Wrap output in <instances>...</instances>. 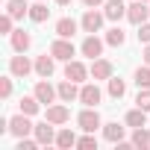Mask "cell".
Here are the masks:
<instances>
[{
	"instance_id": "obj_1",
	"label": "cell",
	"mask_w": 150,
	"mask_h": 150,
	"mask_svg": "<svg viewBox=\"0 0 150 150\" xmlns=\"http://www.w3.org/2000/svg\"><path fill=\"white\" fill-rule=\"evenodd\" d=\"M9 132L15 135V138H27L30 132H35V127L30 124V115H15V118H9Z\"/></svg>"
},
{
	"instance_id": "obj_2",
	"label": "cell",
	"mask_w": 150,
	"mask_h": 150,
	"mask_svg": "<svg viewBox=\"0 0 150 150\" xmlns=\"http://www.w3.org/2000/svg\"><path fill=\"white\" fill-rule=\"evenodd\" d=\"M147 18H150V9H147L144 0H135L132 6H127V21H129V24L141 27V24H147Z\"/></svg>"
},
{
	"instance_id": "obj_3",
	"label": "cell",
	"mask_w": 150,
	"mask_h": 150,
	"mask_svg": "<svg viewBox=\"0 0 150 150\" xmlns=\"http://www.w3.org/2000/svg\"><path fill=\"white\" fill-rule=\"evenodd\" d=\"M77 124H80V129H86V132H94V129L100 127V115H97V109H94V106L83 109V112L77 115Z\"/></svg>"
},
{
	"instance_id": "obj_4",
	"label": "cell",
	"mask_w": 150,
	"mask_h": 150,
	"mask_svg": "<svg viewBox=\"0 0 150 150\" xmlns=\"http://www.w3.org/2000/svg\"><path fill=\"white\" fill-rule=\"evenodd\" d=\"M80 50H83V56H88V59H100V53H103V41H100L94 33H88Z\"/></svg>"
},
{
	"instance_id": "obj_5",
	"label": "cell",
	"mask_w": 150,
	"mask_h": 150,
	"mask_svg": "<svg viewBox=\"0 0 150 150\" xmlns=\"http://www.w3.org/2000/svg\"><path fill=\"white\" fill-rule=\"evenodd\" d=\"M50 53H53L56 59H62V62H71V59H74V44H71L68 38H56V41L50 44Z\"/></svg>"
},
{
	"instance_id": "obj_6",
	"label": "cell",
	"mask_w": 150,
	"mask_h": 150,
	"mask_svg": "<svg viewBox=\"0 0 150 150\" xmlns=\"http://www.w3.org/2000/svg\"><path fill=\"white\" fill-rule=\"evenodd\" d=\"M88 74H91V71H88L83 62H74V59H71V62L65 65V77H68V80H74V83H83Z\"/></svg>"
},
{
	"instance_id": "obj_7",
	"label": "cell",
	"mask_w": 150,
	"mask_h": 150,
	"mask_svg": "<svg viewBox=\"0 0 150 150\" xmlns=\"http://www.w3.org/2000/svg\"><path fill=\"white\" fill-rule=\"evenodd\" d=\"M100 97H103V94H100V88H97L94 83H88V86L80 88V103H86V106H97Z\"/></svg>"
},
{
	"instance_id": "obj_8",
	"label": "cell",
	"mask_w": 150,
	"mask_h": 150,
	"mask_svg": "<svg viewBox=\"0 0 150 150\" xmlns=\"http://www.w3.org/2000/svg\"><path fill=\"white\" fill-rule=\"evenodd\" d=\"M9 71H12V77H27V74L33 71V62H30L27 56H12Z\"/></svg>"
},
{
	"instance_id": "obj_9",
	"label": "cell",
	"mask_w": 150,
	"mask_h": 150,
	"mask_svg": "<svg viewBox=\"0 0 150 150\" xmlns=\"http://www.w3.org/2000/svg\"><path fill=\"white\" fill-rule=\"evenodd\" d=\"M103 18H106V15H100V12L88 9V12L83 15V30H86V33H97V30L103 27Z\"/></svg>"
},
{
	"instance_id": "obj_10",
	"label": "cell",
	"mask_w": 150,
	"mask_h": 150,
	"mask_svg": "<svg viewBox=\"0 0 150 150\" xmlns=\"http://www.w3.org/2000/svg\"><path fill=\"white\" fill-rule=\"evenodd\" d=\"M53 127H56V124H50V121H44V124H35V138H38V144H53V141H56V132H53Z\"/></svg>"
},
{
	"instance_id": "obj_11",
	"label": "cell",
	"mask_w": 150,
	"mask_h": 150,
	"mask_svg": "<svg viewBox=\"0 0 150 150\" xmlns=\"http://www.w3.org/2000/svg\"><path fill=\"white\" fill-rule=\"evenodd\" d=\"M56 94H59V88H53L50 83H44V80H41V83H35V97H38L41 103H53V100H56Z\"/></svg>"
},
{
	"instance_id": "obj_12",
	"label": "cell",
	"mask_w": 150,
	"mask_h": 150,
	"mask_svg": "<svg viewBox=\"0 0 150 150\" xmlns=\"http://www.w3.org/2000/svg\"><path fill=\"white\" fill-rule=\"evenodd\" d=\"M91 77H94V80H109V77H112V62L94 59V62H91Z\"/></svg>"
},
{
	"instance_id": "obj_13",
	"label": "cell",
	"mask_w": 150,
	"mask_h": 150,
	"mask_svg": "<svg viewBox=\"0 0 150 150\" xmlns=\"http://www.w3.org/2000/svg\"><path fill=\"white\" fill-rule=\"evenodd\" d=\"M59 97H62L65 103H71V100H77V97H80V88H77V83L65 77V83H59Z\"/></svg>"
},
{
	"instance_id": "obj_14",
	"label": "cell",
	"mask_w": 150,
	"mask_h": 150,
	"mask_svg": "<svg viewBox=\"0 0 150 150\" xmlns=\"http://www.w3.org/2000/svg\"><path fill=\"white\" fill-rule=\"evenodd\" d=\"M109 21H121V18H127V6L121 3V0H106V12H103Z\"/></svg>"
},
{
	"instance_id": "obj_15",
	"label": "cell",
	"mask_w": 150,
	"mask_h": 150,
	"mask_svg": "<svg viewBox=\"0 0 150 150\" xmlns=\"http://www.w3.org/2000/svg\"><path fill=\"white\" fill-rule=\"evenodd\" d=\"M53 59H56L53 53H50V56L44 53V56H38V59H35V74H38V77H44V80H47L50 74H53V68H56V65H53Z\"/></svg>"
},
{
	"instance_id": "obj_16",
	"label": "cell",
	"mask_w": 150,
	"mask_h": 150,
	"mask_svg": "<svg viewBox=\"0 0 150 150\" xmlns=\"http://www.w3.org/2000/svg\"><path fill=\"white\" fill-rule=\"evenodd\" d=\"M124 135H127V127H121V124H106V127H103V138L112 141V144L124 141Z\"/></svg>"
},
{
	"instance_id": "obj_17",
	"label": "cell",
	"mask_w": 150,
	"mask_h": 150,
	"mask_svg": "<svg viewBox=\"0 0 150 150\" xmlns=\"http://www.w3.org/2000/svg\"><path fill=\"white\" fill-rule=\"evenodd\" d=\"M30 44H33L30 33H24V30H15V33H12V50H15V53H24Z\"/></svg>"
},
{
	"instance_id": "obj_18",
	"label": "cell",
	"mask_w": 150,
	"mask_h": 150,
	"mask_svg": "<svg viewBox=\"0 0 150 150\" xmlns=\"http://www.w3.org/2000/svg\"><path fill=\"white\" fill-rule=\"evenodd\" d=\"M71 118V109L68 106H47V121L50 124H65Z\"/></svg>"
},
{
	"instance_id": "obj_19",
	"label": "cell",
	"mask_w": 150,
	"mask_h": 150,
	"mask_svg": "<svg viewBox=\"0 0 150 150\" xmlns=\"http://www.w3.org/2000/svg\"><path fill=\"white\" fill-rule=\"evenodd\" d=\"M74 33H77V21H74V18H62V21H56V35H59V38H71Z\"/></svg>"
},
{
	"instance_id": "obj_20",
	"label": "cell",
	"mask_w": 150,
	"mask_h": 150,
	"mask_svg": "<svg viewBox=\"0 0 150 150\" xmlns=\"http://www.w3.org/2000/svg\"><path fill=\"white\" fill-rule=\"evenodd\" d=\"M6 12L18 21V18H24V15H30V6H27V0H9L6 3Z\"/></svg>"
},
{
	"instance_id": "obj_21",
	"label": "cell",
	"mask_w": 150,
	"mask_h": 150,
	"mask_svg": "<svg viewBox=\"0 0 150 150\" xmlns=\"http://www.w3.org/2000/svg\"><path fill=\"white\" fill-rule=\"evenodd\" d=\"M127 127H147V115H144V109L141 106H135L132 112H127Z\"/></svg>"
},
{
	"instance_id": "obj_22",
	"label": "cell",
	"mask_w": 150,
	"mask_h": 150,
	"mask_svg": "<svg viewBox=\"0 0 150 150\" xmlns=\"http://www.w3.org/2000/svg\"><path fill=\"white\" fill-rule=\"evenodd\" d=\"M132 147H141V150L150 147V132H147V127H135V129H132Z\"/></svg>"
},
{
	"instance_id": "obj_23",
	"label": "cell",
	"mask_w": 150,
	"mask_h": 150,
	"mask_svg": "<svg viewBox=\"0 0 150 150\" xmlns=\"http://www.w3.org/2000/svg\"><path fill=\"white\" fill-rule=\"evenodd\" d=\"M56 147H62V150L77 147V135H74V129H62V132H56Z\"/></svg>"
},
{
	"instance_id": "obj_24",
	"label": "cell",
	"mask_w": 150,
	"mask_h": 150,
	"mask_svg": "<svg viewBox=\"0 0 150 150\" xmlns=\"http://www.w3.org/2000/svg\"><path fill=\"white\" fill-rule=\"evenodd\" d=\"M47 15H50V9H47L44 3H35V6H30V21H35V24H44V21H47Z\"/></svg>"
},
{
	"instance_id": "obj_25",
	"label": "cell",
	"mask_w": 150,
	"mask_h": 150,
	"mask_svg": "<svg viewBox=\"0 0 150 150\" xmlns=\"http://www.w3.org/2000/svg\"><path fill=\"white\" fill-rule=\"evenodd\" d=\"M109 94H112L115 100H121V97L127 94V83L118 80V77H109Z\"/></svg>"
},
{
	"instance_id": "obj_26",
	"label": "cell",
	"mask_w": 150,
	"mask_h": 150,
	"mask_svg": "<svg viewBox=\"0 0 150 150\" xmlns=\"http://www.w3.org/2000/svg\"><path fill=\"white\" fill-rule=\"evenodd\" d=\"M38 109H41V100H38L35 94H33V97H21V112H24V115H35Z\"/></svg>"
},
{
	"instance_id": "obj_27",
	"label": "cell",
	"mask_w": 150,
	"mask_h": 150,
	"mask_svg": "<svg viewBox=\"0 0 150 150\" xmlns=\"http://www.w3.org/2000/svg\"><path fill=\"white\" fill-rule=\"evenodd\" d=\"M124 41H127V35H124V30H121V27H115V30H109V33H106V44L121 47Z\"/></svg>"
},
{
	"instance_id": "obj_28",
	"label": "cell",
	"mask_w": 150,
	"mask_h": 150,
	"mask_svg": "<svg viewBox=\"0 0 150 150\" xmlns=\"http://www.w3.org/2000/svg\"><path fill=\"white\" fill-rule=\"evenodd\" d=\"M135 86L138 88H150V65H144V68L135 71Z\"/></svg>"
},
{
	"instance_id": "obj_29",
	"label": "cell",
	"mask_w": 150,
	"mask_h": 150,
	"mask_svg": "<svg viewBox=\"0 0 150 150\" xmlns=\"http://www.w3.org/2000/svg\"><path fill=\"white\" fill-rule=\"evenodd\" d=\"M135 106H141L144 112H150V88H138V97H135Z\"/></svg>"
},
{
	"instance_id": "obj_30",
	"label": "cell",
	"mask_w": 150,
	"mask_h": 150,
	"mask_svg": "<svg viewBox=\"0 0 150 150\" xmlns=\"http://www.w3.org/2000/svg\"><path fill=\"white\" fill-rule=\"evenodd\" d=\"M77 147H83V150H94L97 147V138L88 132V135H83V138H77Z\"/></svg>"
},
{
	"instance_id": "obj_31",
	"label": "cell",
	"mask_w": 150,
	"mask_h": 150,
	"mask_svg": "<svg viewBox=\"0 0 150 150\" xmlns=\"http://www.w3.org/2000/svg\"><path fill=\"white\" fill-rule=\"evenodd\" d=\"M12 21H15V18H12L9 12L0 18V33H3V35H12V33H15V30H12Z\"/></svg>"
},
{
	"instance_id": "obj_32",
	"label": "cell",
	"mask_w": 150,
	"mask_h": 150,
	"mask_svg": "<svg viewBox=\"0 0 150 150\" xmlns=\"http://www.w3.org/2000/svg\"><path fill=\"white\" fill-rule=\"evenodd\" d=\"M9 94H12V80H9V77H3V80H0V97L6 100Z\"/></svg>"
},
{
	"instance_id": "obj_33",
	"label": "cell",
	"mask_w": 150,
	"mask_h": 150,
	"mask_svg": "<svg viewBox=\"0 0 150 150\" xmlns=\"http://www.w3.org/2000/svg\"><path fill=\"white\" fill-rule=\"evenodd\" d=\"M138 41L141 44H150V24H141L138 27Z\"/></svg>"
},
{
	"instance_id": "obj_34",
	"label": "cell",
	"mask_w": 150,
	"mask_h": 150,
	"mask_svg": "<svg viewBox=\"0 0 150 150\" xmlns=\"http://www.w3.org/2000/svg\"><path fill=\"white\" fill-rule=\"evenodd\" d=\"M35 144H38V138H35V141H30V138H18V147H15V150H35Z\"/></svg>"
},
{
	"instance_id": "obj_35",
	"label": "cell",
	"mask_w": 150,
	"mask_h": 150,
	"mask_svg": "<svg viewBox=\"0 0 150 150\" xmlns=\"http://www.w3.org/2000/svg\"><path fill=\"white\" fill-rule=\"evenodd\" d=\"M83 3H86V6L91 9V6H100V3H103V0H83Z\"/></svg>"
},
{
	"instance_id": "obj_36",
	"label": "cell",
	"mask_w": 150,
	"mask_h": 150,
	"mask_svg": "<svg viewBox=\"0 0 150 150\" xmlns=\"http://www.w3.org/2000/svg\"><path fill=\"white\" fill-rule=\"evenodd\" d=\"M144 65H150V44H147V50H144Z\"/></svg>"
},
{
	"instance_id": "obj_37",
	"label": "cell",
	"mask_w": 150,
	"mask_h": 150,
	"mask_svg": "<svg viewBox=\"0 0 150 150\" xmlns=\"http://www.w3.org/2000/svg\"><path fill=\"white\" fill-rule=\"evenodd\" d=\"M56 3H59V6H68V3H71V0H56Z\"/></svg>"
},
{
	"instance_id": "obj_38",
	"label": "cell",
	"mask_w": 150,
	"mask_h": 150,
	"mask_svg": "<svg viewBox=\"0 0 150 150\" xmlns=\"http://www.w3.org/2000/svg\"><path fill=\"white\" fill-rule=\"evenodd\" d=\"M144 3H150V0H144Z\"/></svg>"
}]
</instances>
